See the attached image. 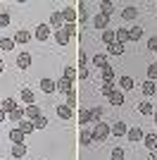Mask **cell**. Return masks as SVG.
Returning <instances> with one entry per match:
<instances>
[{
  "mask_svg": "<svg viewBox=\"0 0 157 160\" xmlns=\"http://www.w3.org/2000/svg\"><path fill=\"white\" fill-rule=\"evenodd\" d=\"M91 134H93V141H95V143H105V141L110 139V124L95 122V124L91 127Z\"/></svg>",
  "mask_w": 157,
  "mask_h": 160,
  "instance_id": "cell-1",
  "label": "cell"
},
{
  "mask_svg": "<svg viewBox=\"0 0 157 160\" xmlns=\"http://www.w3.org/2000/svg\"><path fill=\"white\" fill-rule=\"evenodd\" d=\"M48 27H50L52 31H57V29H62V27H64V19H62V12H59V10H52V12H50Z\"/></svg>",
  "mask_w": 157,
  "mask_h": 160,
  "instance_id": "cell-2",
  "label": "cell"
},
{
  "mask_svg": "<svg viewBox=\"0 0 157 160\" xmlns=\"http://www.w3.org/2000/svg\"><path fill=\"white\" fill-rule=\"evenodd\" d=\"M50 33H52V29L48 27V24H38V27L33 29V38L43 43V41H48V38H50Z\"/></svg>",
  "mask_w": 157,
  "mask_h": 160,
  "instance_id": "cell-3",
  "label": "cell"
},
{
  "mask_svg": "<svg viewBox=\"0 0 157 160\" xmlns=\"http://www.w3.org/2000/svg\"><path fill=\"white\" fill-rule=\"evenodd\" d=\"M31 38H33V33H31V31H26V29H17V33L12 36L14 46H24V43H29Z\"/></svg>",
  "mask_w": 157,
  "mask_h": 160,
  "instance_id": "cell-4",
  "label": "cell"
},
{
  "mask_svg": "<svg viewBox=\"0 0 157 160\" xmlns=\"http://www.w3.org/2000/svg\"><path fill=\"white\" fill-rule=\"evenodd\" d=\"M126 132H129V127H126V122H121V120H117V122H112L110 124V134L112 136H126Z\"/></svg>",
  "mask_w": 157,
  "mask_h": 160,
  "instance_id": "cell-5",
  "label": "cell"
},
{
  "mask_svg": "<svg viewBox=\"0 0 157 160\" xmlns=\"http://www.w3.org/2000/svg\"><path fill=\"white\" fill-rule=\"evenodd\" d=\"M145 132L140 127H129V132H126V139L131 141V143H138V141H143Z\"/></svg>",
  "mask_w": 157,
  "mask_h": 160,
  "instance_id": "cell-6",
  "label": "cell"
},
{
  "mask_svg": "<svg viewBox=\"0 0 157 160\" xmlns=\"http://www.w3.org/2000/svg\"><path fill=\"white\" fill-rule=\"evenodd\" d=\"M55 84H57V91H59V93H72V91H74V81H69V79H64V77H59V79L57 81H55Z\"/></svg>",
  "mask_w": 157,
  "mask_h": 160,
  "instance_id": "cell-7",
  "label": "cell"
},
{
  "mask_svg": "<svg viewBox=\"0 0 157 160\" xmlns=\"http://www.w3.org/2000/svg\"><path fill=\"white\" fill-rule=\"evenodd\" d=\"M93 27H95V29H100V31L110 29V17H105L102 12H98L95 17H93Z\"/></svg>",
  "mask_w": 157,
  "mask_h": 160,
  "instance_id": "cell-8",
  "label": "cell"
},
{
  "mask_svg": "<svg viewBox=\"0 0 157 160\" xmlns=\"http://www.w3.org/2000/svg\"><path fill=\"white\" fill-rule=\"evenodd\" d=\"M140 91H143L145 98H152V96L157 93V81H148V79H145L143 84H140Z\"/></svg>",
  "mask_w": 157,
  "mask_h": 160,
  "instance_id": "cell-9",
  "label": "cell"
},
{
  "mask_svg": "<svg viewBox=\"0 0 157 160\" xmlns=\"http://www.w3.org/2000/svg\"><path fill=\"white\" fill-rule=\"evenodd\" d=\"M136 17H138V7L136 5H126L124 10H121V19L124 22H136Z\"/></svg>",
  "mask_w": 157,
  "mask_h": 160,
  "instance_id": "cell-10",
  "label": "cell"
},
{
  "mask_svg": "<svg viewBox=\"0 0 157 160\" xmlns=\"http://www.w3.org/2000/svg\"><path fill=\"white\" fill-rule=\"evenodd\" d=\"M55 112H57L59 120H72V117H74V110L69 105H64V103H59V105L55 108Z\"/></svg>",
  "mask_w": 157,
  "mask_h": 160,
  "instance_id": "cell-11",
  "label": "cell"
},
{
  "mask_svg": "<svg viewBox=\"0 0 157 160\" xmlns=\"http://www.w3.org/2000/svg\"><path fill=\"white\" fill-rule=\"evenodd\" d=\"M62 12V19H64V24H76V7H64V10H59Z\"/></svg>",
  "mask_w": 157,
  "mask_h": 160,
  "instance_id": "cell-12",
  "label": "cell"
},
{
  "mask_svg": "<svg viewBox=\"0 0 157 160\" xmlns=\"http://www.w3.org/2000/svg\"><path fill=\"white\" fill-rule=\"evenodd\" d=\"M7 120L12 122V124H19L21 120H26V112H24V105H19L17 108V110H14V112H10L7 115Z\"/></svg>",
  "mask_w": 157,
  "mask_h": 160,
  "instance_id": "cell-13",
  "label": "cell"
},
{
  "mask_svg": "<svg viewBox=\"0 0 157 160\" xmlns=\"http://www.w3.org/2000/svg\"><path fill=\"white\" fill-rule=\"evenodd\" d=\"M78 143H81V146H93V143H95L91 129H81V132H78Z\"/></svg>",
  "mask_w": 157,
  "mask_h": 160,
  "instance_id": "cell-14",
  "label": "cell"
},
{
  "mask_svg": "<svg viewBox=\"0 0 157 160\" xmlns=\"http://www.w3.org/2000/svg\"><path fill=\"white\" fill-rule=\"evenodd\" d=\"M138 112L145 115V117H152V115H155V108H152L150 100H140V103H138Z\"/></svg>",
  "mask_w": 157,
  "mask_h": 160,
  "instance_id": "cell-15",
  "label": "cell"
},
{
  "mask_svg": "<svg viewBox=\"0 0 157 160\" xmlns=\"http://www.w3.org/2000/svg\"><path fill=\"white\" fill-rule=\"evenodd\" d=\"M40 91H43V93H55V91H57V84L52 79H48V77H43V79H40Z\"/></svg>",
  "mask_w": 157,
  "mask_h": 160,
  "instance_id": "cell-16",
  "label": "cell"
},
{
  "mask_svg": "<svg viewBox=\"0 0 157 160\" xmlns=\"http://www.w3.org/2000/svg\"><path fill=\"white\" fill-rule=\"evenodd\" d=\"M119 91L124 93V91H131V88H136V81L131 79V77H119Z\"/></svg>",
  "mask_w": 157,
  "mask_h": 160,
  "instance_id": "cell-17",
  "label": "cell"
},
{
  "mask_svg": "<svg viewBox=\"0 0 157 160\" xmlns=\"http://www.w3.org/2000/svg\"><path fill=\"white\" fill-rule=\"evenodd\" d=\"M98 10H100V12L105 14V17H112L117 7H114V2H112V0H102V2H100V5H98Z\"/></svg>",
  "mask_w": 157,
  "mask_h": 160,
  "instance_id": "cell-18",
  "label": "cell"
},
{
  "mask_svg": "<svg viewBox=\"0 0 157 160\" xmlns=\"http://www.w3.org/2000/svg\"><path fill=\"white\" fill-rule=\"evenodd\" d=\"M107 100H110V105H114V108H119V105H124V93H121V91H119V88H117V91H114V93H110V96H107Z\"/></svg>",
  "mask_w": 157,
  "mask_h": 160,
  "instance_id": "cell-19",
  "label": "cell"
},
{
  "mask_svg": "<svg viewBox=\"0 0 157 160\" xmlns=\"http://www.w3.org/2000/svg\"><path fill=\"white\" fill-rule=\"evenodd\" d=\"M78 124H95L88 108H81V110H78Z\"/></svg>",
  "mask_w": 157,
  "mask_h": 160,
  "instance_id": "cell-20",
  "label": "cell"
},
{
  "mask_svg": "<svg viewBox=\"0 0 157 160\" xmlns=\"http://www.w3.org/2000/svg\"><path fill=\"white\" fill-rule=\"evenodd\" d=\"M24 112H26V120H36V117H40V108L33 103V105H24Z\"/></svg>",
  "mask_w": 157,
  "mask_h": 160,
  "instance_id": "cell-21",
  "label": "cell"
},
{
  "mask_svg": "<svg viewBox=\"0 0 157 160\" xmlns=\"http://www.w3.org/2000/svg\"><path fill=\"white\" fill-rule=\"evenodd\" d=\"M124 50H126L124 43H119V41H114V43L107 46V55H117V58H119V55H124Z\"/></svg>",
  "mask_w": 157,
  "mask_h": 160,
  "instance_id": "cell-22",
  "label": "cell"
},
{
  "mask_svg": "<svg viewBox=\"0 0 157 160\" xmlns=\"http://www.w3.org/2000/svg\"><path fill=\"white\" fill-rule=\"evenodd\" d=\"M114 91H117V81H102V84H100V93H102L105 98L110 93H114Z\"/></svg>",
  "mask_w": 157,
  "mask_h": 160,
  "instance_id": "cell-23",
  "label": "cell"
},
{
  "mask_svg": "<svg viewBox=\"0 0 157 160\" xmlns=\"http://www.w3.org/2000/svg\"><path fill=\"white\" fill-rule=\"evenodd\" d=\"M52 38H55V43H57V46H67V43H69V36L64 33V29L52 31Z\"/></svg>",
  "mask_w": 157,
  "mask_h": 160,
  "instance_id": "cell-24",
  "label": "cell"
},
{
  "mask_svg": "<svg viewBox=\"0 0 157 160\" xmlns=\"http://www.w3.org/2000/svg\"><path fill=\"white\" fill-rule=\"evenodd\" d=\"M100 72H102V81H117V72H114V67H112V65L102 67Z\"/></svg>",
  "mask_w": 157,
  "mask_h": 160,
  "instance_id": "cell-25",
  "label": "cell"
},
{
  "mask_svg": "<svg viewBox=\"0 0 157 160\" xmlns=\"http://www.w3.org/2000/svg\"><path fill=\"white\" fill-rule=\"evenodd\" d=\"M143 146L148 148V151H157V136L155 134H145L143 136Z\"/></svg>",
  "mask_w": 157,
  "mask_h": 160,
  "instance_id": "cell-26",
  "label": "cell"
},
{
  "mask_svg": "<svg viewBox=\"0 0 157 160\" xmlns=\"http://www.w3.org/2000/svg\"><path fill=\"white\" fill-rule=\"evenodd\" d=\"M10 141H12V146H14V143H24V141H26V134L14 127L12 132H10Z\"/></svg>",
  "mask_w": 157,
  "mask_h": 160,
  "instance_id": "cell-27",
  "label": "cell"
},
{
  "mask_svg": "<svg viewBox=\"0 0 157 160\" xmlns=\"http://www.w3.org/2000/svg\"><path fill=\"white\" fill-rule=\"evenodd\" d=\"M17 67H19V69L31 67V55H29V53H19V55H17Z\"/></svg>",
  "mask_w": 157,
  "mask_h": 160,
  "instance_id": "cell-28",
  "label": "cell"
},
{
  "mask_svg": "<svg viewBox=\"0 0 157 160\" xmlns=\"http://www.w3.org/2000/svg\"><path fill=\"white\" fill-rule=\"evenodd\" d=\"M21 103H26V105L36 103V93H33L31 88H21Z\"/></svg>",
  "mask_w": 157,
  "mask_h": 160,
  "instance_id": "cell-29",
  "label": "cell"
},
{
  "mask_svg": "<svg viewBox=\"0 0 157 160\" xmlns=\"http://www.w3.org/2000/svg\"><path fill=\"white\" fill-rule=\"evenodd\" d=\"M0 108H2V110H5V112L10 115V112H14V110L19 108V103H17V100H14V98H5V100H2V105H0Z\"/></svg>",
  "mask_w": 157,
  "mask_h": 160,
  "instance_id": "cell-30",
  "label": "cell"
},
{
  "mask_svg": "<svg viewBox=\"0 0 157 160\" xmlns=\"http://www.w3.org/2000/svg\"><path fill=\"white\" fill-rule=\"evenodd\" d=\"M129 31V41H138V38H143V27H138V24H133L131 29H126Z\"/></svg>",
  "mask_w": 157,
  "mask_h": 160,
  "instance_id": "cell-31",
  "label": "cell"
},
{
  "mask_svg": "<svg viewBox=\"0 0 157 160\" xmlns=\"http://www.w3.org/2000/svg\"><path fill=\"white\" fill-rule=\"evenodd\" d=\"M93 65L100 67V69L107 67V65H110V62H107V53H95V55H93Z\"/></svg>",
  "mask_w": 157,
  "mask_h": 160,
  "instance_id": "cell-32",
  "label": "cell"
},
{
  "mask_svg": "<svg viewBox=\"0 0 157 160\" xmlns=\"http://www.w3.org/2000/svg\"><path fill=\"white\" fill-rule=\"evenodd\" d=\"M100 38H102V43H105V46L114 43V41H117V36H114V29H105V31L100 33Z\"/></svg>",
  "mask_w": 157,
  "mask_h": 160,
  "instance_id": "cell-33",
  "label": "cell"
},
{
  "mask_svg": "<svg viewBox=\"0 0 157 160\" xmlns=\"http://www.w3.org/2000/svg\"><path fill=\"white\" fill-rule=\"evenodd\" d=\"M12 155L14 158H24L26 155V143H14L12 146Z\"/></svg>",
  "mask_w": 157,
  "mask_h": 160,
  "instance_id": "cell-34",
  "label": "cell"
},
{
  "mask_svg": "<svg viewBox=\"0 0 157 160\" xmlns=\"http://www.w3.org/2000/svg\"><path fill=\"white\" fill-rule=\"evenodd\" d=\"M17 129H19V132H24V134H31V132H33V122H31V120H21L19 124H17Z\"/></svg>",
  "mask_w": 157,
  "mask_h": 160,
  "instance_id": "cell-35",
  "label": "cell"
},
{
  "mask_svg": "<svg viewBox=\"0 0 157 160\" xmlns=\"http://www.w3.org/2000/svg\"><path fill=\"white\" fill-rule=\"evenodd\" d=\"M45 127H48V117H45V115H40V117L33 120V129H38V132H40V129H45Z\"/></svg>",
  "mask_w": 157,
  "mask_h": 160,
  "instance_id": "cell-36",
  "label": "cell"
},
{
  "mask_svg": "<svg viewBox=\"0 0 157 160\" xmlns=\"http://www.w3.org/2000/svg\"><path fill=\"white\" fill-rule=\"evenodd\" d=\"M64 79H69V81H76V77H78V72H76V67H64V74H62Z\"/></svg>",
  "mask_w": 157,
  "mask_h": 160,
  "instance_id": "cell-37",
  "label": "cell"
},
{
  "mask_svg": "<svg viewBox=\"0 0 157 160\" xmlns=\"http://www.w3.org/2000/svg\"><path fill=\"white\" fill-rule=\"evenodd\" d=\"M114 36H117L119 43H126V41H129V31H126V29H114Z\"/></svg>",
  "mask_w": 157,
  "mask_h": 160,
  "instance_id": "cell-38",
  "label": "cell"
},
{
  "mask_svg": "<svg viewBox=\"0 0 157 160\" xmlns=\"http://www.w3.org/2000/svg\"><path fill=\"white\" fill-rule=\"evenodd\" d=\"M148 81H157V62L148 65Z\"/></svg>",
  "mask_w": 157,
  "mask_h": 160,
  "instance_id": "cell-39",
  "label": "cell"
},
{
  "mask_svg": "<svg viewBox=\"0 0 157 160\" xmlns=\"http://www.w3.org/2000/svg\"><path fill=\"white\" fill-rule=\"evenodd\" d=\"M91 115H93V122H102V108L100 105L91 108Z\"/></svg>",
  "mask_w": 157,
  "mask_h": 160,
  "instance_id": "cell-40",
  "label": "cell"
},
{
  "mask_svg": "<svg viewBox=\"0 0 157 160\" xmlns=\"http://www.w3.org/2000/svg\"><path fill=\"white\" fill-rule=\"evenodd\" d=\"M112 160H124V148L121 146L112 148Z\"/></svg>",
  "mask_w": 157,
  "mask_h": 160,
  "instance_id": "cell-41",
  "label": "cell"
},
{
  "mask_svg": "<svg viewBox=\"0 0 157 160\" xmlns=\"http://www.w3.org/2000/svg\"><path fill=\"white\" fill-rule=\"evenodd\" d=\"M0 48H2V50H12V48H14V41L12 38H0Z\"/></svg>",
  "mask_w": 157,
  "mask_h": 160,
  "instance_id": "cell-42",
  "label": "cell"
},
{
  "mask_svg": "<svg viewBox=\"0 0 157 160\" xmlns=\"http://www.w3.org/2000/svg\"><path fill=\"white\" fill-rule=\"evenodd\" d=\"M64 105H69L74 110V108H76V91H72V93H67V103Z\"/></svg>",
  "mask_w": 157,
  "mask_h": 160,
  "instance_id": "cell-43",
  "label": "cell"
},
{
  "mask_svg": "<svg viewBox=\"0 0 157 160\" xmlns=\"http://www.w3.org/2000/svg\"><path fill=\"white\" fill-rule=\"evenodd\" d=\"M62 29H64V33L69 36V38H72V36H76V24H64Z\"/></svg>",
  "mask_w": 157,
  "mask_h": 160,
  "instance_id": "cell-44",
  "label": "cell"
},
{
  "mask_svg": "<svg viewBox=\"0 0 157 160\" xmlns=\"http://www.w3.org/2000/svg\"><path fill=\"white\" fill-rule=\"evenodd\" d=\"M148 50H150V53H157V36H150V38H148Z\"/></svg>",
  "mask_w": 157,
  "mask_h": 160,
  "instance_id": "cell-45",
  "label": "cell"
},
{
  "mask_svg": "<svg viewBox=\"0 0 157 160\" xmlns=\"http://www.w3.org/2000/svg\"><path fill=\"white\" fill-rule=\"evenodd\" d=\"M5 27H10V14L2 12L0 14V29H5Z\"/></svg>",
  "mask_w": 157,
  "mask_h": 160,
  "instance_id": "cell-46",
  "label": "cell"
},
{
  "mask_svg": "<svg viewBox=\"0 0 157 160\" xmlns=\"http://www.w3.org/2000/svg\"><path fill=\"white\" fill-rule=\"evenodd\" d=\"M86 65H88V55L83 50H78V67H86Z\"/></svg>",
  "mask_w": 157,
  "mask_h": 160,
  "instance_id": "cell-47",
  "label": "cell"
},
{
  "mask_svg": "<svg viewBox=\"0 0 157 160\" xmlns=\"http://www.w3.org/2000/svg\"><path fill=\"white\" fill-rule=\"evenodd\" d=\"M78 79H88V69L86 67H78Z\"/></svg>",
  "mask_w": 157,
  "mask_h": 160,
  "instance_id": "cell-48",
  "label": "cell"
},
{
  "mask_svg": "<svg viewBox=\"0 0 157 160\" xmlns=\"http://www.w3.org/2000/svg\"><path fill=\"white\" fill-rule=\"evenodd\" d=\"M7 120V112H5V110H2V108H0V124H2V122H5Z\"/></svg>",
  "mask_w": 157,
  "mask_h": 160,
  "instance_id": "cell-49",
  "label": "cell"
},
{
  "mask_svg": "<svg viewBox=\"0 0 157 160\" xmlns=\"http://www.w3.org/2000/svg\"><path fill=\"white\" fill-rule=\"evenodd\" d=\"M148 160H157V151H150V155H148Z\"/></svg>",
  "mask_w": 157,
  "mask_h": 160,
  "instance_id": "cell-50",
  "label": "cell"
},
{
  "mask_svg": "<svg viewBox=\"0 0 157 160\" xmlns=\"http://www.w3.org/2000/svg\"><path fill=\"white\" fill-rule=\"evenodd\" d=\"M2 69H5V62H2V58H0V74H2Z\"/></svg>",
  "mask_w": 157,
  "mask_h": 160,
  "instance_id": "cell-51",
  "label": "cell"
},
{
  "mask_svg": "<svg viewBox=\"0 0 157 160\" xmlns=\"http://www.w3.org/2000/svg\"><path fill=\"white\" fill-rule=\"evenodd\" d=\"M152 120H155V127H157V112H155V115H152Z\"/></svg>",
  "mask_w": 157,
  "mask_h": 160,
  "instance_id": "cell-52",
  "label": "cell"
},
{
  "mask_svg": "<svg viewBox=\"0 0 157 160\" xmlns=\"http://www.w3.org/2000/svg\"><path fill=\"white\" fill-rule=\"evenodd\" d=\"M0 55H2V48H0Z\"/></svg>",
  "mask_w": 157,
  "mask_h": 160,
  "instance_id": "cell-53",
  "label": "cell"
},
{
  "mask_svg": "<svg viewBox=\"0 0 157 160\" xmlns=\"http://www.w3.org/2000/svg\"><path fill=\"white\" fill-rule=\"evenodd\" d=\"M155 7H157V2H155Z\"/></svg>",
  "mask_w": 157,
  "mask_h": 160,
  "instance_id": "cell-54",
  "label": "cell"
}]
</instances>
